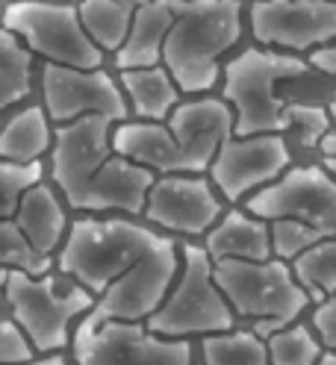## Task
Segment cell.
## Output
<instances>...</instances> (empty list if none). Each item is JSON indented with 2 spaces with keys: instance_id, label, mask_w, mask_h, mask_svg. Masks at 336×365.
I'll return each mask as SVG.
<instances>
[{
  "instance_id": "1",
  "label": "cell",
  "mask_w": 336,
  "mask_h": 365,
  "mask_svg": "<svg viewBox=\"0 0 336 365\" xmlns=\"http://www.w3.org/2000/svg\"><path fill=\"white\" fill-rule=\"evenodd\" d=\"M112 127L116 121L103 115L59 124L51 150V177L71 210L139 215L156 174L116 150Z\"/></svg>"
},
{
  "instance_id": "2",
  "label": "cell",
  "mask_w": 336,
  "mask_h": 365,
  "mask_svg": "<svg viewBox=\"0 0 336 365\" xmlns=\"http://www.w3.org/2000/svg\"><path fill=\"white\" fill-rule=\"evenodd\" d=\"M236 133L233 106L224 98H195L168 121H124L112 127V145L153 174H210L221 145Z\"/></svg>"
},
{
  "instance_id": "3",
  "label": "cell",
  "mask_w": 336,
  "mask_h": 365,
  "mask_svg": "<svg viewBox=\"0 0 336 365\" xmlns=\"http://www.w3.org/2000/svg\"><path fill=\"white\" fill-rule=\"evenodd\" d=\"M168 242V236L124 218H80L59 250V271L101 298Z\"/></svg>"
},
{
  "instance_id": "4",
  "label": "cell",
  "mask_w": 336,
  "mask_h": 365,
  "mask_svg": "<svg viewBox=\"0 0 336 365\" xmlns=\"http://www.w3.org/2000/svg\"><path fill=\"white\" fill-rule=\"evenodd\" d=\"M242 36L239 0H180L163 48V65L183 95H204L218 80V59Z\"/></svg>"
},
{
  "instance_id": "5",
  "label": "cell",
  "mask_w": 336,
  "mask_h": 365,
  "mask_svg": "<svg viewBox=\"0 0 336 365\" xmlns=\"http://www.w3.org/2000/svg\"><path fill=\"white\" fill-rule=\"evenodd\" d=\"M307 74V62L289 53L248 48L224 68V101L233 106L236 135L283 133L292 127L289 106L278 98V86Z\"/></svg>"
},
{
  "instance_id": "6",
  "label": "cell",
  "mask_w": 336,
  "mask_h": 365,
  "mask_svg": "<svg viewBox=\"0 0 336 365\" xmlns=\"http://www.w3.org/2000/svg\"><path fill=\"white\" fill-rule=\"evenodd\" d=\"M215 280L239 318L254 322V333L272 339L289 327L310 304V292L283 259H218Z\"/></svg>"
},
{
  "instance_id": "7",
  "label": "cell",
  "mask_w": 336,
  "mask_h": 365,
  "mask_svg": "<svg viewBox=\"0 0 336 365\" xmlns=\"http://www.w3.org/2000/svg\"><path fill=\"white\" fill-rule=\"evenodd\" d=\"M233 307L215 280V259L207 247H183V274L163 307L148 318V327L166 339L213 336L233 330Z\"/></svg>"
},
{
  "instance_id": "8",
  "label": "cell",
  "mask_w": 336,
  "mask_h": 365,
  "mask_svg": "<svg viewBox=\"0 0 336 365\" xmlns=\"http://www.w3.org/2000/svg\"><path fill=\"white\" fill-rule=\"evenodd\" d=\"M0 280H4V301L9 307V318H15L27 330V336L41 354L62 351L71 339V322L83 312H92L98 304L88 289L71 286L62 292L48 274L33 277L24 271L4 268Z\"/></svg>"
},
{
  "instance_id": "9",
  "label": "cell",
  "mask_w": 336,
  "mask_h": 365,
  "mask_svg": "<svg viewBox=\"0 0 336 365\" xmlns=\"http://www.w3.org/2000/svg\"><path fill=\"white\" fill-rule=\"evenodd\" d=\"M4 27L44 62L71 68H101L103 62V51L88 36L80 6L65 0H12L4 12Z\"/></svg>"
},
{
  "instance_id": "10",
  "label": "cell",
  "mask_w": 336,
  "mask_h": 365,
  "mask_svg": "<svg viewBox=\"0 0 336 365\" xmlns=\"http://www.w3.org/2000/svg\"><path fill=\"white\" fill-rule=\"evenodd\" d=\"M77 365H192L186 339H166L139 322L80 324L74 333Z\"/></svg>"
},
{
  "instance_id": "11",
  "label": "cell",
  "mask_w": 336,
  "mask_h": 365,
  "mask_svg": "<svg viewBox=\"0 0 336 365\" xmlns=\"http://www.w3.org/2000/svg\"><path fill=\"white\" fill-rule=\"evenodd\" d=\"M41 91L44 109H48L56 127L86 115H103L116 124H124L133 115L121 83L112 80L101 68H71L44 62Z\"/></svg>"
},
{
  "instance_id": "12",
  "label": "cell",
  "mask_w": 336,
  "mask_h": 365,
  "mask_svg": "<svg viewBox=\"0 0 336 365\" xmlns=\"http://www.w3.org/2000/svg\"><path fill=\"white\" fill-rule=\"evenodd\" d=\"M245 210L263 221L292 218L336 233V177L325 165H298L245 200Z\"/></svg>"
},
{
  "instance_id": "13",
  "label": "cell",
  "mask_w": 336,
  "mask_h": 365,
  "mask_svg": "<svg viewBox=\"0 0 336 365\" xmlns=\"http://www.w3.org/2000/svg\"><path fill=\"white\" fill-rule=\"evenodd\" d=\"M289 148L280 133L230 135L213 159L210 180L228 200H245L251 192L265 189L289 168Z\"/></svg>"
},
{
  "instance_id": "14",
  "label": "cell",
  "mask_w": 336,
  "mask_h": 365,
  "mask_svg": "<svg viewBox=\"0 0 336 365\" xmlns=\"http://www.w3.org/2000/svg\"><path fill=\"white\" fill-rule=\"evenodd\" d=\"M251 33L265 48H327L336 41V0H257Z\"/></svg>"
},
{
  "instance_id": "15",
  "label": "cell",
  "mask_w": 336,
  "mask_h": 365,
  "mask_svg": "<svg viewBox=\"0 0 336 365\" xmlns=\"http://www.w3.org/2000/svg\"><path fill=\"white\" fill-rule=\"evenodd\" d=\"M177 265H180L177 245L168 242L133 274H127L124 280L109 286L83 324L95 327L103 322H142V318H151L168 298L177 277Z\"/></svg>"
},
{
  "instance_id": "16",
  "label": "cell",
  "mask_w": 336,
  "mask_h": 365,
  "mask_svg": "<svg viewBox=\"0 0 336 365\" xmlns=\"http://www.w3.org/2000/svg\"><path fill=\"white\" fill-rule=\"evenodd\" d=\"M142 215L171 233L207 236L221 218V203L204 174H163L148 192Z\"/></svg>"
},
{
  "instance_id": "17",
  "label": "cell",
  "mask_w": 336,
  "mask_h": 365,
  "mask_svg": "<svg viewBox=\"0 0 336 365\" xmlns=\"http://www.w3.org/2000/svg\"><path fill=\"white\" fill-rule=\"evenodd\" d=\"M177 6H180V0H148V4H142L136 9L127 41L116 53L118 71L163 65V48H166V38L171 33L174 18H177Z\"/></svg>"
},
{
  "instance_id": "18",
  "label": "cell",
  "mask_w": 336,
  "mask_h": 365,
  "mask_svg": "<svg viewBox=\"0 0 336 365\" xmlns=\"http://www.w3.org/2000/svg\"><path fill=\"white\" fill-rule=\"evenodd\" d=\"M207 254L218 259H248V262H265L275 257L272 250V221H263L251 215L248 210L221 215L218 224L204 236Z\"/></svg>"
},
{
  "instance_id": "19",
  "label": "cell",
  "mask_w": 336,
  "mask_h": 365,
  "mask_svg": "<svg viewBox=\"0 0 336 365\" xmlns=\"http://www.w3.org/2000/svg\"><path fill=\"white\" fill-rule=\"evenodd\" d=\"M118 83L127 95L130 112L139 121H168L171 112L180 106L183 91L166 65L127 68V71H118Z\"/></svg>"
},
{
  "instance_id": "20",
  "label": "cell",
  "mask_w": 336,
  "mask_h": 365,
  "mask_svg": "<svg viewBox=\"0 0 336 365\" xmlns=\"http://www.w3.org/2000/svg\"><path fill=\"white\" fill-rule=\"evenodd\" d=\"M12 221L24 230V236L41 250V254H54L59 245H65V233H68V218L56 197V192L48 182H39L36 189L27 192V197L21 200V207L15 210Z\"/></svg>"
},
{
  "instance_id": "21",
  "label": "cell",
  "mask_w": 336,
  "mask_h": 365,
  "mask_svg": "<svg viewBox=\"0 0 336 365\" xmlns=\"http://www.w3.org/2000/svg\"><path fill=\"white\" fill-rule=\"evenodd\" d=\"M56 130H51V115L44 106H27L15 112L0 133V156L12 163H36L54 150Z\"/></svg>"
},
{
  "instance_id": "22",
  "label": "cell",
  "mask_w": 336,
  "mask_h": 365,
  "mask_svg": "<svg viewBox=\"0 0 336 365\" xmlns=\"http://www.w3.org/2000/svg\"><path fill=\"white\" fill-rule=\"evenodd\" d=\"M148 0H80V18L95 38V44L106 53H118L121 44L127 41V33L133 27L136 9Z\"/></svg>"
},
{
  "instance_id": "23",
  "label": "cell",
  "mask_w": 336,
  "mask_h": 365,
  "mask_svg": "<svg viewBox=\"0 0 336 365\" xmlns=\"http://www.w3.org/2000/svg\"><path fill=\"white\" fill-rule=\"evenodd\" d=\"M33 51L12 30L0 33V106L9 109L33 88Z\"/></svg>"
},
{
  "instance_id": "24",
  "label": "cell",
  "mask_w": 336,
  "mask_h": 365,
  "mask_svg": "<svg viewBox=\"0 0 336 365\" xmlns=\"http://www.w3.org/2000/svg\"><path fill=\"white\" fill-rule=\"evenodd\" d=\"M204 365H272L268 341L254 330H224L204 336Z\"/></svg>"
},
{
  "instance_id": "25",
  "label": "cell",
  "mask_w": 336,
  "mask_h": 365,
  "mask_svg": "<svg viewBox=\"0 0 336 365\" xmlns=\"http://www.w3.org/2000/svg\"><path fill=\"white\" fill-rule=\"evenodd\" d=\"M295 277L312 298H333L336 294V233L310 247L292 262Z\"/></svg>"
},
{
  "instance_id": "26",
  "label": "cell",
  "mask_w": 336,
  "mask_h": 365,
  "mask_svg": "<svg viewBox=\"0 0 336 365\" xmlns=\"http://www.w3.org/2000/svg\"><path fill=\"white\" fill-rule=\"evenodd\" d=\"M0 262L4 268H15L33 274V277H44L51 271V254L41 250L24 236V230L12 218H0Z\"/></svg>"
},
{
  "instance_id": "27",
  "label": "cell",
  "mask_w": 336,
  "mask_h": 365,
  "mask_svg": "<svg viewBox=\"0 0 336 365\" xmlns=\"http://www.w3.org/2000/svg\"><path fill=\"white\" fill-rule=\"evenodd\" d=\"M322 345L325 341H319L307 327L292 324L268 339V359L272 365H319L325 356Z\"/></svg>"
},
{
  "instance_id": "28",
  "label": "cell",
  "mask_w": 336,
  "mask_h": 365,
  "mask_svg": "<svg viewBox=\"0 0 336 365\" xmlns=\"http://www.w3.org/2000/svg\"><path fill=\"white\" fill-rule=\"evenodd\" d=\"M44 180V165L41 159L36 163H12L4 159L0 163V218H12L21 200L27 197L30 189H36Z\"/></svg>"
},
{
  "instance_id": "29",
  "label": "cell",
  "mask_w": 336,
  "mask_h": 365,
  "mask_svg": "<svg viewBox=\"0 0 336 365\" xmlns=\"http://www.w3.org/2000/svg\"><path fill=\"white\" fill-rule=\"evenodd\" d=\"M327 230H319V227H310L304 221H292V218H280V221H272V250L278 259H298L301 254H307L310 247H316L319 242H325Z\"/></svg>"
},
{
  "instance_id": "30",
  "label": "cell",
  "mask_w": 336,
  "mask_h": 365,
  "mask_svg": "<svg viewBox=\"0 0 336 365\" xmlns=\"http://www.w3.org/2000/svg\"><path fill=\"white\" fill-rule=\"evenodd\" d=\"M36 351L39 348L33 345V339L15 318H6L0 324V365H24L36 359Z\"/></svg>"
},
{
  "instance_id": "31",
  "label": "cell",
  "mask_w": 336,
  "mask_h": 365,
  "mask_svg": "<svg viewBox=\"0 0 336 365\" xmlns=\"http://www.w3.org/2000/svg\"><path fill=\"white\" fill-rule=\"evenodd\" d=\"M289 115H292V127H298L301 139L307 145H322V139L330 133V112L322 106H304V103H292L289 106Z\"/></svg>"
},
{
  "instance_id": "32",
  "label": "cell",
  "mask_w": 336,
  "mask_h": 365,
  "mask_svg": "<svg viewBox=\"0 0 336 365\" xmlns=\"http://www.w3.org/2000/svg\"><path fill=\"white\" fill-rule=\"evenodd\" d=\"M312 327L319 330V339L325 345L336 351V294L333 298H325L316 307V312H312Z\"/></svg>"
},
{
  "instance_id": "33",
  "label": "cell",
  "mask_w": 336,
  "mask_h": 365,
  "mask_svg": "<svg viewBox=\"0 0 336 365\" xmlns=\"http://www.w3.org/2000/svg\"><path fill=\"white\" fill-rule=\"evenodd\" d=\"M310 65L312 68H319V71L336 77V41L327 44V48H319V51H312L310 53Z\"/></svg>"
},
{
  "instance_id": "34",
  "label": "cell",
  "mask_w": 336,
  "mask_h": 365,
  "mask_svg": "<svg viewBox=\"0 0 336 365\" xmlns=\"http://www.w3.org/2000/svg\"><path fill=\"white\" fill-rule=\"evenodd\" d=\"M319 148H322V153H325V156H336V127H333V130L325 135Z\"/></svg>"
},
{
  "instance_id": "35",
  "label": "cell",
  "mask_w": 336,
  "mask_h": 365,
  "mask_svg": "<svg viewBox=\"0 0 336 365\" xmlns=\"http://www.w3.org/2000/svg\"><path fill=\"white\" fill-rule=\"evenodd\" d=\"M24 365H65V359L59 354H51V356H44V359H30Z\"/></svg>"
},
{
  "instance_id": "36",
  "label": "cell",
  "mask_w": 336,
  "mask_h": 365,
  "mask_svg": "<svg viewBox=\"0 0 336 365\" xmlns=\"http://www.w3.org/2000/svg\"><path fill=\"white\" fill-rule=\"evenodd\" d=\"M319 365H336V351L330 348V351H327V354L322 356V362H319Z\"/></svg>"
},
{
  "instance_id": "37",
  "label": "cell",
  "mask_w": 336,
  "mask_h": 365,
  "mask_svg": "<svg viewBox=\"0 0 336 365\" xmlns=\"http://www.w3.org/2000/svg\"><path fill=\"white\" fill-rule=\"evenodd\" d=\"M325 168H327V171L336 177V156H325Z\"/></svg>"
},
{
  "instance_id": "38",
  "label": "cell",
  "mask_w": 336,
  "mask_h": 365,
  "mask_svg": "<svg viewBox=\"0 0 336 365\" xmlns=\"http://www.w3.org/2000/svg\"><path fill=\"white\" fill-rule=\"evenodd\" d=\"M330 118H333V127H336V91H333V98H330Z\"/></svg>"
}]
</instances>
